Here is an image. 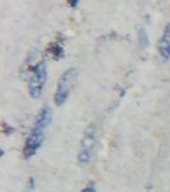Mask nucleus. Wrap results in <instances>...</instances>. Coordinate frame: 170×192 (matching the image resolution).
Returning <instances> with one entry per match:
<instances>
[{"label":"nucleus","instance_id":"6","mask_svg":"<svg viewBox=\"0 0 170 192\" xmlns=\"http://www.w3.org/2000/svg\"><path fill=\"white\" fill-rule=\"evenodd\" d=\"M52 121V111L49 106H44L42 109H40L38 114L35 118V123H33V128H37V130L45 131L46 128L50 126Z\"/></svg>","mask_w":170,"mask_h":192},{"label":"nucleus","instance_id":"7","mask_svg":"<svg viewBox=\"0 0 170 192\" xmlns=\"http://www.w3.org/2000/svg\"><path fill=\"white\" fill-rule=\"evenodd\" d=\"M137 34H138V41H140V45H141L142 47H147L149 44H150L147 31H146L145 28H138Z\"/></svg>","mask_w":170,"mask_h":192},{"label":"nucleus","instance_id":"5","mask_svg":"<svg viewBox=\"0 0 170 192\" xmlns=\"http://www.w3.org/2000/svg\"><path fill=\"white\" fill-rule=\"evenodd\" d=\"M157 51L160 57L164 60L170 59V23L164 27V31L161 34L159 41H157Z\"/></svg>","mask_w":170,"mask_h":192},{"label":"nucleus","instance_id":"2","mask_svg":"<svg viewBox=\"0 0 170 192\" xmlns=\"http://www.w3.org/2000/svg\"><path fill=\"white\" fill-rule=\"evenodd\" d=\"M96 138H97V132H96V126L90 124L84 130L82 140H81V147L77 155V162L79 165H87L91 160V156L94 154V150L96 146Z\"/></svg>","mask_w":170,"mask_h":192},{"label":"nucleus","instance_id":"4","mask_svg":"<svg viewBox=\"0 0 170 192\" xmlns=\"http://www.w3.org/2000/svg\"><path fill=\"white\" fill-rule=\"evenodd\" d=\"M44 141H45V131L32 127V130H31L29 134L26 138L25 146H23V158L25 159L33 158L37 154V151L40 150V147H42Z\"/></svg>","mask_w":170,"mask_h":192},{"label":"nucleus","instance_id":"8","mask_svg":"<svg viewBox=\"0 0 170 192\" xmlns=\"http://www.w3.org/2000/svg\"><path fill=\"white\" fill-rule=\"evenodd\" d=\"M51 47H54V49H51V53H52V55L56 59H59L60 57H63V46H61L60 44H58V42L56 44H52Z\"/></svg>","mask_w":170,"mask_h":192},{"label":"nucleus","instance_id":"9","mask_svg":"<svg viewBox=\"0 0 170 192\" xmlns=\"http://www.w3.org/2000/svg\"><path fill=\"white\" fill-rule=\"evenodd\" d=\"M81 192H96V188L94 186H87L86 188H83Z\"/></svg>","mask_w":170,"mask_h":192},{"label":"nucleus","instance_id":"3","mask_svg":"<svg viewBox=\"0 0 170 192\" xmlns=\"http://www.w3.org/2000/svg\"><path fill=\"white\" fill-rule=\"evenodd\" d=\"M77 76H78V70L75 68H69L60 76L56 85L55 95H54V102L56 106H61L68 100L71 90L77 79Z\"/></svg>","mask_w":170,"mask_h":192},{"label":"nucleus","instance_id":"10","mask_svg":"<svg viewBox=\"0 0 170 192\" xmlns=\"http://www.w3.org/2000/svg\"><path fill=\"white\" fill-rule=\"evenodd\" d=\"M78 2L79 0H69V5H71L72 8H75L77 5H78Z\"/></svg>","mask_w":170,"mask_h":192},{"label":"nucleus","instance_id":"1","mask_svg":"<svg viewBox=\"0 0 170 192\" xmlns=\"http://www.w3.org/2000/svg\"><path fill=\"white\" fill-rule=\"evenodd\" d=\"M48 81V64L46 60L38 62L32 68L31 76L28 78V92L32 99L41 98Z\"/></svg>","mask_w":170,"mask_h":192}]
</instances>
